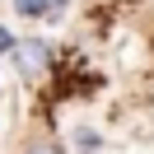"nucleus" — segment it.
Returning a JSON list of instances; mask_svg holds the SVG:
<instances>
[{
    "instance_id": "nucleus-1",
    "label": "nucleus",
    "mask_w": 154,
    "mask_h": 154,
    "mask_svg": "<svg viewBox=\"0 0 154 154\" xmlns=\"http://www.w3.org/2000/svg\"><path fill=\"white\" fill-rule=\"evenodd\" d=\"M10 66L14 75L23 79V84H42V79H51V70H56V47H51L47 38H19L10 51Z\"/></svg>"
},
{
    "instance_id": "nucleus-2",
    "label": "nucleus",
    "mask_w": 154,
    "mask_h": 154,
    "mask_svg": "<svg viewBox=\"0 0 154 154\" xmlns=\"http://www.w3.org/2000/svg\"><path fill=\"white\" fill-rule=\"evenodd\" d=\"M70 5H75V0H10V10L19 14V19H28V23H61L70 14Z\"/></svg>"
},
{
    "instance_id": "nucleus-3",
    "label": "nucleus",
    "mask_w": 154,
    "mask_h": 154,
    "mask_svg": "<svg viewBox=\"0 0 154 154\" xmlns=\"http://www.w3.org/2000/svg\"><path fill=\"white\" fill-rule=\"evenodd\" d=\"M103 149V135H98V126H79L75 140H70V154H98Z\"/></svg>"
},
{
    "instance_id": "nucleus-4",
    "label": "nucleus",
    "mask_w": 154,
    "mask_h": 154,
    "mask_svg": "<svg viewBox=\"0 0 154 154\" xmlns=\"http://www.w3.org/2000/svg\"><path fill=\"white\" fill-rule=\"evenodd\" d=\"M19 154H70V145H61L56 135H33Z\"/></svg>"
}]
</instances>
